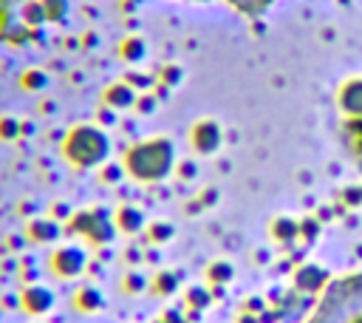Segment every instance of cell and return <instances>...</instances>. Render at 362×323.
I'll return each instance as SVG.
<instances>
[{
  "mask_svg": "<svg viewBox=\"0 0 362 323\" xmlns=\"http://www.w3.org/2000/svg\"><path fill=\"white\" fill-rule=\"evenodd\" d=\"M175 167V147L167 136H153L133 144L124 156V170L136 181H161Z\"/></svg>",
  "mask_w": 362,
  "mask_h": 323,
  "instance_id": "1",
  "label": "cell"
},
{
  "mask_svg": "<svg viewBox=\"0 0 362 323\" xmlns=\"http://www.w3.org/2000/svg\"><path fill=\"white\" fill-rule=\"evenodd\" d=\"M110 136L96 125H76L62 142V153L74 167H102L110 159Z\"/></svg>",
  "mask_w": 362,
  "mask_h": 323,
  "instance_id": "2",
  "label": "cell"
},
{
  "mask_svg": "<svg viewBox=\"0 0 362 323\" xmlns=\"http://www.w3.org/2000/svg\"><path fill=\"white\" fill-rule=\"evenodd\" d=\"M68 230L76 235H85L93 244H110L116 235V221L105 207H90V210H79L71 218Z\"/></svg>",
  "mask_w": 362,
  "mask_h": 323,
  "instance_id": "3",
  "label": "cell"
},
{
  "mask_svg": "<svg viewBox=\"0 0 362 323\" xmlns=\"http://www.w3.org/2000/svg\"><path fill=\"white\" fill-rule=\"evenodd\" d=\"M51 269L54 275L71 280V278H79L85 269H88V249L79 246V244H62L51 252Z\"/></svg>",
  "mask_w": 362,
  "mask_h": 323,
  "instance_id": "4",
  "label": "cell"
},
{
  "mask_svg": "<svg viewBox=\"0 0 362 323\" xmlns=\"http://www.w3.org/2000/svg\"><path fill=\"white\" fill-rule=\"evenodd\" d=\"M221 144H223V133H221L218 122H212V119L195 122V128H192V147H195V153L212 156V153H218Z\"/></svg>",
  "mask_w": 362,
  "mask_h": 323,
  "instance_id": "5",
  "label": "cell"
},
{
  "mask_svg": "<svg viewBox=\"0 0 362 323\" xmlns=\"http://www.w3.org/2000/svg\"><path fill=\"white\" fill-rule=\"evenodd\" d=\"M54 303H57V295H54L45 283H31V286H25L23 295H20V306H23L28 314H34V317L48 314V312L54 309Z\"/></svg>",
  "mask_w": 362,
  "mask_h": 323,
  "instance_id": "6",
  "label": "cell"
},
{
  "mask_svg": "<svg viewBox=\"0 0 362 323\" xmlns=\"http://www.w3.org/2000/svg\"><path fill=\"white\" fill-rule=\"evenodd\" d=\"M337 105L345 116H362V76H351L339 85Z\"/></svg>",
  "mask_w": 362,
  "mask_h": 323,
  "instance_id": "7",
  "label": "cell"
},
{
  "mask_svg": "<svg viewBox=\"0 0 362 323\" xmlns=\"http://www.w3.org/2000/svg\"><path fill=\"white\" fill-rule=\"evenodd\" d=\"M325 278H328V272H325L320 264H303V266L294 272V286H297L300 292L314 295V292H320V289H322Z\"/></svg>",
  "mask_w": 362,
  "mask_h": 323,
  "instance_id": "8",
  "label": "cell"
},
{
  "mask_svg": "<svg viewBox=\"0 0 362 323\" xmlns=\"http://www.w3.org/2000/svg\"><path fill=\"white\" fill-rule=\"evenodd\" d=\"M113 221H116V230L119 232H127V235H136V232L144 230V212L139 207H133V204L119 207L116 215H113Z\"/></svg>",
  "mask_w": 362,
  "mask_h": 323,
  "instance_id": "9",
  "label": "cell"
},
{
  "mask_svg": "<svg viewBox=\"0 0 362 323\" xmlns=\"http://www.w3.org/2000/svg\"><path fill=\"white\" fill-rule=\"evenodd\" d=\"M136 91L127 85V82H116V85H110L107 91H105V102L110 105V108H133L136 105Z\"/></svg>",
  "mask_w": 362,
  "mask_h": 323,
  "instance_id": "10",
  "label": "cell"
},
{
  "mask_svg": "<svg viewBox=\"0 0 362 323\" xmlns=\"http://www.w3.org/2000/svg\"><path fill=\"white\" fill-rule=\"evenodd\" d=\"M28 232L34 241H42V244H54L59 235H62V227L54 221V218H34L28 224Z\"/></svg>",
  "mask_w": 362,
  "mask_h": 323,
  "instance_id": "11",
  "label": "cell"
},
{
  "mask_svg": "<svg viewBox=\"0 0 362 323\" xmlns=\"http://www.w3.org/2000/svg\"><path fill=\"white\" fill-rule=\"evenodd\" d=\"M74 306L79 312H99L105 306V295L96 289V286H82L76 295H74Z\"/></svg>",
  "mask_w": 362,
  "mask_h": 323,
  "instance_id": "12",
  "label": "cell"
},
{
  "mask_svg": "<svg viewBox=\"0 0 362 323\" xmlns=\"http://www.w3.org/2000/svg\"><path fill=\"white\" fill-rule=\"evenodd\" d=\"M342 139H345L348 150L362 156V116H348L342 122Z\"/></svg>",
  "mask_w": 362,
  "mask_h": 323,
  "instance_id": "13",
  "label": "cell"
},
{
  "mask_svg": "<svg viewBox=\"0 0 362 323\" xmlns=\"http://www.w3.org/2000/svg\"><path fill=\"white\" fill-rule=\"evenodd\" d=\"M272 235H274V241H280V244H291V241L300 235V221L280 215V218H274V224H272Z\"/></svg>",
  "mask_w": 362,
  "mask_h": 323,
  "instance_id": "14",
  "label": "cell"
},
{
  "mask_svg": "<svg viewBox=\"0 0 362 323\" xmlns=\"http://www.w3.org/2000/svg\"><path fill=\"white\" fill-rule=\"evenodd\" d=\"M232 275H235V266H232L229 261H215V264H209V269H206V278H209L212 283H229Z\"/></svg>",
  "mask_w": 362,
  "mask_h": 323,
  "instance_id": "15",
  "label": "cell"
},
{
  "mask_svg": "<svg viewBox=\"0 0 362 323\" xmlns=\"http://www.w3.org/2000/svg\"><path fill=\"white\" fill-rule=\"evenodd\" d=\"M153 289H156L158 295H173V292L178 289V275H173V272H158L156 280H153Z\"/></svg>",
  "mask_w": 362,
  "mask_h": 323,
  "instance_id": "16",
  "label": "cell"
},
{
  "mask_svg": "<svg viewBox=\"0 0 362 323\" xmlns=\"http://www.w3.org/2000/svg\"><path fill=\"white\" fill-rule=\"evenodd\" d=\"M187 300H189L195 309H204V306H209L212 295H209L204 286H189V292H187Z\"/></svg>",
  "mask_w": 362,
  "mask_h": 323,
  "instance_id": "17",
  "label": "cell"
},
{
  "mask_svg": "<svg viewBox=\"0 0 362 323\" xmlns=\"http://www.w3.org/2000/svg\"><path fill=\"white\" fill-rule=\"evenodd\" d=\"M150 238H153L156 244L170 241V238H173V224H167V221H156V224H150Z\"/></svg>",
  "mask_w": 362,
  "mask_h": 323,
  "instance_id": "18",
  "label": "cell"
},
{
  "mask_svg": "<svg viewBox=\"0 0 362 323\" xmlns=\"http://www.w3.org/2000/svg\"><path fill=\"white\" fill-rule=\"evenodd\" d=\"M124 289H127V292H144V289H147V275H141V272H127V275H124Z\"/></svg>",
  "mask_w": 362,
  "mask_h": 323,
  "instance_id": "19",
  "label": "cell"
},
{
  "mask_svg": "<svg viewBox=\"0 0 362 323\" xmlns=\"http://www.w3.org/2000/svg\"><path fill=\"white\" fill-rule=\"evenodd\" d=\"M122 54H124L127 60H141V57H144V42L133 37V40H127V42L122 45Z\"/></svg>",
  "mask_w": 362,
  "mask_h": 323,
  "instance_id": "20",
  "label": "cell"
},
{
  "mask_svg": "<svg viewBox=\"0 0 362 323\" xmlns=\"http://www.w3.org/2000/svg\"><path fill=\"white\" fill-rule=\"evenodd\" d=\"M124 173H127L124 164H113V162H105V164H102V178H105V181H119Z\"/></svg>",
  "mask_w": 362,
  "mask_h": 323,
  "instance_id": "21",
  "label": "cell"
},
{
  "mask_svg": "<svg viewBox=\"0 0 362 323\" xmlns=\"http://www.w3.org/2000/svg\"><path fill=\"white\" fill-rule=\"evenodd\" d=\"M14 136H17V119L0 116V139H14Z\"/></svg>",
  "mask_w": 362,
  "mask_h": 323,
  "instance_id": "22",
  "label": "cell"
},
{
  "mask_svg": "<svg viewBox=\"0 0 362 323\" xmlns=\"http://www.w3.org/2000/svg\"><path fill=\"white\" fill-rule=\"evenodd\" d=\"M42 11H45L51 20H62L65 11H68V3H65V0H51V6H42Z\"/></svg>",
  "mask_w": 362,
  "mask_h": 323,
  "instance_id": "23",
  "label": "cell"
},
{
  "mask_svg": "<svg viewBox=\"0 0 362 323\" xmlns=\"http://www.w3.org/2000/svg\"><path fill=\"white\" fill-rule=\"evenodd\" d=\"M45 82H48V79H45L42 71H28V74L23 76V85H25V88H45Z\"/></svg>",
  "mask_w": 362,
  "mask_h": 323,
  "instance_id": "24",
  "label": "cell"
},
{
  "mask_svg": "<svg viewBox=\"0 0 362 323\" xmlns=\"http://www.w3.org/2000/svg\"><path fill=\"white\" fill-rule=\"evenodd\" d=\"M300 232H303L308 241H314V238H317V232H320V221H314V218L300 221Z\"/></svg>",
  "mask_w": 362,
  "mask_h": 323,
  "instance_id": "25",
  "label": "cell"
},
{
  "mask_svg": "<svg viewBox=\"0 0 362 323\" xmlns=\"http://www.w3.org/2000/svg\"><path fill=\"white\" fill-rule=\"evenodd\" d=\"M175 170H178V176H181V178H195V173H198L195 162H189V159H184V162H181Z\"/></svg>",
  "mask_w": 362,
  "mask_h": 323,
  "instance_id": "26",
  "label": "cell"
},
{
  "mask_svg": "<svg viewBox=\"0 0 362 323\" xmlns=\"http://www.w3.org/2000/svg\"><path fill=\"white\" fill-rule=\"evenodd\" d=\"M345 201L348 204H362V187H345Z\"/></svg>",
  "mask_w": 362,
  "mask_h": 323,
  "instance_id": "27",
  "label": "cell"
},
{
  "mask_svg": "<svg viewBox=\"0 0 362 323\" xmlns=\"http://www.w3.org/2000/svg\"><path fill=\"white\" fill-rule=\"evenodd\" d=\"M178 76H181V71H178V68H167V76H164V79L173 85V82H178Z\"/></svg>",
  "mask_w": 362,
  "mask_h": 323,
  "instance_id": "28",
  "label": "cell"
},
{
  "mask_svg": "<svg viewBox=\"0 0 362 323\" xmlns=\"http://www.w3.org/2000/svg\"><path fill=\"white\" fill-rule=\"evenodd\" d=\"M249 309H252V312H260V309H263V300H260V298H252Z\"/></svg>",
  "mask_w": 362,
  "mask_h": 323,
  "instance_id": "29",
  "label": "cell"
},
{
  "mask_svg": "<svg viewBox=\"0 0 362 323\" xmlns=\"http://www.w3.org/2000/svg\"><path fill=\"white\" fill-rule=\"evenodd\" d=\"M201 201L204 204H212L215 201V190H206V196H201Z\"/></svg>",
  "mask_w": 362,
  "mask_h": 323,
  "instance_id": "30",
  "label": "cell"
},
{
  "mask_svg": "<svg viewBox=\"0 0 362 323\" xmlns=\"http://www.w3.org/2000/svg\"><path fill=\"white\" fill-rule=\"evenodd\" d=\"M127 258H130V261H139V258H141V252H139V249H130V252H127Z\"/></svg>",
  "mask_w": 362,
  "mask_h": 323,
  "instance_id": "31",
  "label": "cell"
},
{
  "mask_svg": "<svg viewBox=\"0 0 362 323\" xmlns=\"http://www.w3.org/2000/svg\"><path fill=\"white\" fill-rule=\"evenodd\" d=\"M351 323H362V314H356V317H354V320H351Z\"/></svg>",
  "mask_w": 362,
  "mask_h": 323,
  "instance_id": "32",
  "label": "cell"
},
{
  "mask_svg": "<svg viewBox=\"0 0 362 323\" xmlns=\"http://www.w3.org/2000/svg\"><path fill=\"white\" fill-rule=\"evenodd\" d=\"M156 323H167V320H156Z\"/></svg>",
  "mask_w": 362,
  "mask_h": 323,
  "instance_id": "33",
  "label": "cell"
},
{
  "mask_svg": "<svg viewBox=\"0 0 362 323\" xmlns=\"http://www.w3.org/2000/svg\"><path fill=\"white\" fill-rule=\"evenodd\" d=\"M314 323H322V320H314Z\"/></svg>",
  "mask_w": 362,
  "mask_h": 323,
  "instance_id": "34",
  "label": "cell"
},
{
  "mask_svg": "<svg viewBox=\"0 0 362 323\" xmlns=\"http://www.w3.org/2000/svg\"><path fill=\"white\" fill-rule=\"evenodd\" d=\"M37 323H42V320H37Z\"/></svg>",
  "mask_w": 362,
  "mask_h": 323,
  "instance_id": "35",
  "label": "cell"
}]
</instances>
